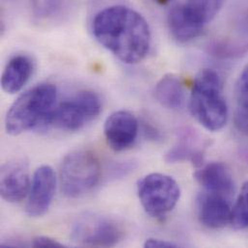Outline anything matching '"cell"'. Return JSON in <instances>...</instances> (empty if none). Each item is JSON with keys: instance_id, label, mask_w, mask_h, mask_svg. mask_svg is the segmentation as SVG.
I'll list each match as a JSON object with an SVG mask.
<instances>
[{"instance_id": "ba28073f", "label": "cell", "mask_w": 248, "mask_h": 248, "mask_svg": "<svg viewBox=\"0 0 248 248\" xmlns=\"http://www.w3.org/2000/svg\"><path fill=\"white\" fill-rule=\"evenodd\" d=\"M56 188V175L48 165L40 166L34 173L30 185L26 213L32 217L44 216L49 209Z\"/></svg>"}, {"instance_id": "7a4b0ae2", "label": "cell", "mask_w": 248, "mask_h": 248, "mask_svg": "<svg viewBox=\"0 0 248 248\" xmlns=\"http://www.w3.org/2000/svg\"><path fill=\"white\" fill-rule=\"evenodd\" d=\"M57 89L53 84L41 83L29 89L9 108L5 128L11 135H18L34 128H46L55 108Z\"/></svg>"}, {"instance_id": "e0dca14e", "label": "cell", "mask_w": 248, "mask_h": 248, "mask_svg": "<svg viewBox=\"0 0 248 248\" xmlns=\"http://www.w3.org/2000/svg\"><path fill=\"white\" fill-rule=\"evenodd\" d=\"M225 0H185L182 4L186 16L196 25L205 28L219 13Z\"/></svg>"}, {"instance_id": "5bb4252c", "label": "cell", "mask_w": 248, "mask_h": 248, "mask_svg": "<svg viewBox=\"0 0 248 248\" xmlns=\"http://www.w3.org/2000/svg\"><path fill=\"white\" fill-rule=\"evenodd\" d=\"M155 98L159 105L168 109H180L186 101V91L180 77L166 75L155 87Z\"/></svg>"}, {"instance_id": "44dd1931", "label": "cell", "mask_w": 248, "mask_h": 248, "mask_svg": "<svg viewBox=\"0 0 248 248\" xmlns=\"http://www.w3.org/2000/svg\"><path fill=\"white\" fill-rule=\"evenodd\" d=\"M31 246L33 248H64V246L62 244H60L59 242H57L56 240L49 238V237H46V236L35 237L32 240Z\"/></svg>"}, {"instance_id": "8fae6325", "label": "cell", "mask_w": 248, "mask_h": 248, "mask_svg": "<svg viewBox=\"0 0 248 248\" xmlns=\"http://www.w3.org/2000/svg\"><path fill=\"white\" fill-rule=\"evenodd\" d=\"M30 185L26 162L15 159L2 165L0 191L5 201L9 203L20 202L28 195Z\"/></svg>"}, {"instance_id": "30bf717a", "label": "cell", "mask_w": 248, "mask_h": 248, "mask_svg": "<svg viewBox=\"0 0 248 248\" xmlns=\"http://www.w3.org/2000/svg\"><path fill=\"white\" fill-rule=\"evenodd\" d=\"M104 131L108 146L116 152H122L134 144L138 135V121L128 111H115L107 119Z\"/></svg>"}, {"instance_id": "3957f363", "label": "cell", "mask_w": 248, "mask_h": 248, "mask_svg": "<svg viewBox=\"0 0 248 248\" xmlns=\"http://www.w3.org/2000/svg\"><path fill=\"white\" fill-rule=\"evenodd\" d=\"M189 109L196 121L211 131L223 128L228 119V107L222 81L212 69H203L196 76L189 99Z\"/></svg>"}, {"instance_id": "7402d4cb", "label": "cell", "mask_w": 248, "mask_h": 248, "mask_svg": "<svg viewBox=\"0 0 248 248\" xmlns=\"http://www.w3.org/2000/svg\"><path fill=\"white\" fill-rule=\"evenodd\" d=\"M238 87L242 99H248V65L244 69L240 77Z\"/></svg>"}, {"instance_id": "2e32d148", "label": "cell", "mask_w": 248, "mask_h": 248, "mask_svg": "<svg viewBox=\"0 0 248 248\" xmlns=\"http://www.w3.org/2000/svg\"><path fill=\"white\" fill-rule=\"evenodd\" d=\"M168 27L172 37L181 43L189 42L199 37L204 30L186 16L182 4H177L170 10Z\"/></svg>"}, {"instance_id": "d6986e66", "label": "cell", "mask_w": 248, "mask_h": 248, "mask_svg": "<svg viewBox=\"0 0 248 248\" xmlns=\"http://www.w3.org/2000/svg\"><path fill=\"white\" fill-rule=\"evenodd\" d=\"M231 224L237 230L248 228V182L243 185L237 202L232 209Z\"/></svg>"}, {"instance_id": "4fadbf2b", "label": "cell", "mask_w": 248, "mask_h": 248, "mask_svg": "<svg viewBox=\"0 0 248 248\" xmlns=\"http://www.w3.org/2000/svg\"><path fill=\"white\" fill-rule=\"evenodd\" d=\"M34 64L27 55L18 54L9 60L1 77L2 89L8 94L19 92L29 81Z\"/></svg>"}, {"instance_id": "6da1fadb", "label": "cell", "mask_w": 248, "mask_h": 248, "mask_svg": "<svg viewBox=\"0 0 248 248\" xmlns=\"http://www.w3.org/2000/svg\"><path fill=\"white\" fill-rule=\"evenodd\" d=\"M92 28L97 41L125 64L141 62L150 50L149 24L128 7L117 5L100 11Z\"/></svg>"}, {"instance_id": "ffe728a7", "label": "cell", "mask_w": 248, "mask_h": 248, "mask_svg": "<svg viewBox=\"0 0 248 248\" xmlns=\"http://www.w3.org/2000/svg\"><path fill=\"white\" fill-rule=\"evenodd\" d=\"M235 124L237 128L248 136V99H242L235 112Z\"/></svg>"}, {"instance_id": "603a6c76", "label": "cell", "mask_w": 248, "mask_h": 248, "mask_svg": "<svg viewBox=\"0 0 248 248\" xmlns=\"http://www.w3.org/2000/svg\"><path fill=\"white\" fill-rule=\"evenodd\" d=\"M145 248H178V246L174 243L159 240V239H148L145 244Z\"/></svg>"}, {"instance_id": "9c48e42d", "label": "cell", "mask_w": 248, "mask_h": 248, "mask_svg": "<svg viewBox=\"0 0 248 248\" xmlns=\"http://www.w3.org/2000/svg\"><path fill=\"white\" fill-rule=\"evenodd\" d=\"M232 209L231 198L227 196L204 190L198 195V218L209 229H221L231 223Z\"/></svg>"}, {"instance_id": "8992f818", "label": "cell", "mask_w": 248, "mask_h": 248, "mask_svg": "<svg viewBox=\"0 0 248 248\" xmlns=\"http://www.w3.org/2000/svg\"><path fill=\"white\" fill-rule=\"evenodd\" d=\"M72 240L88 248H112L124 237L123 224L118 220L94 213L84 214L74 222Z\"/></svg>"}, {"instance_id": "277c9868", "label": "cell", "mask_w": 248, "mask_h": 248, "mask_svg": "<svg viewBox=\"0 0 248 248\" xmlns=\"http://www.w3.org/2000/svg\"><path fill=\"white\" fill-rule=\"evenodd\" d=\"M101 175L102 165L93 152L74 151L64 157L60 166L61 190L69 198H78L98 185Z\"/></svg>"}, {"instance_id": "9a60e30c", "label": "cell", "mask_w": 248, "mask_h": 248, "mask_svg": "<svg viewBox=\"0 0 248 248\" xmlns=\"http://www.w3.org/2000/svg\"><path fill=\"white\" fill-rule=\"evenodd\" d=\"M203 143L201 138L193 131H185L177 144L167 153L166 160L178 162L190 160L196 166L202 164Z\"/></svg>"}, {"instance_id": "ac0fdd59", "label": "cell", "mask_w": 248, "mask_h": 248, "mask_svg": "<svg viewBox=\"0 0 248 248\" xmlns=\"http://www.w3.org/2000/svg\"><path fill=\"white\" fill-rule=\"evenodd\" d=\"M35 16L41 19H51L61 16L72 0H30Z\"/></svg>"}, {"instance_id": "52a82bcc", "label": "cell", "mask_w": 248, "mask_h": 248, "mask_svg": "<svg viewBox=\"0 0 248 248\" xmlns=\"http://www.w3.org/2000/svg\"><path fill=\"white\" fill-rule=\"evenodd\" d=\"M137 193L146 213L158 218L166 216L176 207L181 196V189L171 176L152 173L138 182Z\"/></svg>"}, {"instance_id": "7c38bea8", "label": "cell", "mask_w": 248, "mask_h": 248, "mask_svg": "<svg viewBox=\"0 0 248 248\" xmlns=\"http://www.w3.org/2000/svg\"><path fill=\"white\" fill-rule=\"evenodd\" d=\"M195 179L202 190L232 198L235 183L228 167L222 162H210L196 171Z\"/></svg>"}, {"instance_id": "5b68a950", "label": "cell", "mask_w": 248, "mask_h": 248, "mask_svg": "<svg viewBox=\"0 0 248 248\" xmlns=\"http://www.w3.org/2000/svg\"><path fill=\"white\" fill-rule=\"evenodd\" d=\"M102 111V101L92 91H80L65 100L51 111L48 126L64 131H76L97 118Z\"/></svg>"}]
</instances>
